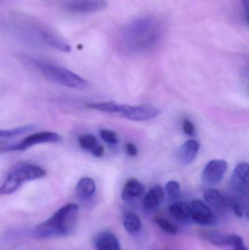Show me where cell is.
<instances>
[{
  "label": "cell",
  "mask_w": 249,
  "mask_h": 250,
  "mask_svg": "<svg viewBox=\"0 0 249 250\" xmlns=\"http://www.w3.org/2000/svg\"><path fill=\"white\" fill-rule=\"evenodd\" d=\"M163 27L154 16L136 18L127 23L122 30L124 43L130 49L144 50L157 43L162 37Z\"/></svg>",
  "instance_id": "obj_1"
},
{
  "label": "cell",
  "mask_w": 249,
  "mask_h": 250,
  "mask_svg": "<svg viewBox=\"0 0 249 250\" xmlns=\"http://www.w3.org/2000/svg\"><path fill=\"white\" fill-rule=\"evenodd\" d=\"M79 207L68 204L54 213L49 219L38 224L32 231L34 237L39 239L64 237L76 230Z\"/></svg>",
  "instance_id": "obj_2"
},
{
  "label": "cell",
  "mask_w": 249,
  "mask_h": 250,
  "mask_svg": "<svg viewBox=\"0 0 249 250\" xmlns=\"http://www.w3.org/2000/svg\"><path fill=\"white\" fill-rule=\"evenodd\" d=\"M35 64L44 77L58 84L75 89H85L89 86L87 81L62 66L38 61Z\"/></svg>",
  "instance_id": "obj_3"
},
{
  "label": "cell",
  "mask_w": 249,
  "mask_h": 250,
  "mask_svg": "<svg viewBox=\"0 0 249 250\" xmlns=\"http://www.w3.org/2000/svg\"><path fill=\"white\" fill-rule=\"evenodd\" d=\"M46 175L45 170L34 164L20 165L7 176L0 187V195H10L16 192L25 182L36 180Z\"/></svg>",
  "instance_id": "obj_4"
},
{
  "label": "cell",
  "mask_w": 249,
  "mask_h": 250,
  "mask_svg": "<svg viewBox=\"0 0 249 250\" xmlns=\"http://www.w3.org/2000/svg\"><path fill=\"white\" fill-rule=\"evenodd\" d=\"M231 189L244 204L246 214L248 215V200L249 189V164L242 163L235 167L231 177Z\"/></svg>",
  "instance_id": "obj_5"
},
{
  "label": "cell",
  "mask_w": 249,
  "mask_h": 250,
  "mask_svg": "<svg viewBox=\"0 0 249 250\" xmlns=\"http://www.w3.org/2000/svg\"><path fill=\"white\" fill-rule=\"evenodd\" d=\"M118 114L132 121L144 122L159 117L161 114V111L157 107L149 104L139 105L120 104Z\"/></svg>",
  "instance_id": "obj_6"
},
{
  "label": "cell",
  "mask_w": 249,
  "mask_h": 250,
  "mask_svg": "<svg viewBox=\"0 0 249 250\" xmlns=\"http://www.w3.org/2000/svg\"><path fill=\"white\" fill-rule=\"evenodd\" d=\"M62 141V137L53 132H40L32 134L18 144L7 146L1 148L2 151H24L33 146L46 143H58Z\"/></svg>",
  "instance_id": "obj_7"
},
{
  "label": "cell",
  "mask_w": 249,
  "mask_h": 250,
  "mask_svg": "<svg viewBox=\"0 0 249 250\" xmlns=\"http://www.w3.org/2000/svg\"><path fill=\"white\" fill-rule=\"evenodd\" d=\"M206 239L223 250H248L241 236L219 232L206 233Z\"/></svg>",
  "instance_id": "obj_8"
},
{
  "label": "cell",
  "mask_w": 249,
  "mask_h": 250,
  "mask_svg": "<svg viewBox=\"0 0 249 250\" xmlns=\"http://www.w3.org/2000/svg\"><path fill=\"white\" fill-rule=\"evenodd\" d=\"M228 167V163L225 160H213L209 162L202 174L203 182L209 186L217 185L223 179Z\"/></svg>",
  "instance_id": "obj_9"
},
{
  "label": "cell",
  "mask_w": 249,
  "mask_h": 250,
  "mask_svg": "<svg viewBox=\"0 0 249 250\" xmlns=\"http://www.w3.org/2000/svg\"><path fill=\"white\" fill-rule=\"evenodd\" d=\"M106 0H67L65 7L68 11L77 14H91L105 10Z\"/></svg>",
  "instance_id": "obj_10"
},
{
  "label": "cell",
  "mask_w": 249,
  "mask_h": 250,
  "mask_svg": "<svg viewBox=\"0 0 249 250\" xmlns=\"http://www.w3.org/2000/svg\"><path fill=\"white\" fill-rule=\"evenodd\" d=\"M191 220L201 226H211L216 222V217L211 208L203 201L194 200L190 204Z\"/></svg>",
  "instance_id": "obj_11"
},
{
  "label": "cell",
  "mask_w": 249,
  "mask_h": 250,
  "mask_svg": "<svg viewBox=\"0 0 249 250\" xmlns=\"http://www.w3.org/2000/svg\"><path fill=\"white\" fill-rule=\"evenodd\" d=\"M204 198L206 204L216 214H225L230 209L228 195L216 189H209L205 191Z\"/></svg>",
  "instance_id": "obj_12"
},
{
  "label": "cell",
  "mask_w": 249,
  "mask_h": 250,
  "mask_svg": "<svg viewBox=\"0 0 249 250\" xmlns=\"http://www.w3.org/2000/svg\"><path fill=\"white\" fill-rule=\"evenodd\" d=\"M200 149V144L195 140H190L184 143L177 152L176 159L181 166H189L197 157Z\"/></svg>",
  "instance_id": "obj_13"
},
{
  "label": "cell",
  "mask_w": 249,
  "mask_h": 250,
  "mask_svg": "<svg viewBox=\"0 0 249 250\" xmlns=\"http://www.w3.org/2000/svg\"><path fill=\"white\" fill-rule=\"evenodd\" d=\"M94 244L96 250H121L116 236L110 231L99 233L95 237Z\"/></svg>",
  "instance_id": "obj_14"
},
{
  "label": "cell",
  "mask_w": 249,
  "mask_h": 250,
  "mask_svg": "<svg viewBox=\"0 0 249 250\" xmlns=\"http://www.w3.org/2000/svg\"><path fill=\"white\" fill-rule=\"evenodd\" d=\"M165 199V192L159 185L152 188L143 198V207L147 211H153L157 208Z\"/></svg>",
  "instance_id": "obj_15"
},
{
  "label": "cell",
  "mask_w": 249,
  "mask_h": 250,
  "mask_svg": "<svg viewBox=\"0 0 249 250\" xmlns=\"http://www.w3.org/2000/svg\"><path fill=\"white\" fill-rule=\"evenodd\" d=\"M145 187L137 179L132 178L124 185L121 193V198L124 201H131L143 196Z\"/></svg>",
  "instance_id": "obj_16"
},
{
  "label": "cell",
  "mask_w": 249,
  "mask_h": 250,
  "mask_svg": "<svg viewBox=\"0 0 249 250\" xmlns=\"http://www.w3.org/2000/svg\"><path fill=\"white\" fill-rule=\"evenodd\" d=\"M96 185L93 179L89 177H83L77 182L76 192L80 201H88L95 195Z\"/></svg>",
  "instance_id": "obj_17"
},
{
  "label": "cell",
  "mask_w": 249,
  "mask_h": 250,
  "mask_svg": "<svg viewBox=\"0 0 249 250\" xmlns=\"http://www.w3.org/2000/svg\"><path fill=\"white\" fill-rule=\"evenodd\" d=\"M171 215L176 220L186 221L191 220V207L187 203L177 201L170 207Z\"/></svg>",
  "instance_id": "obj_18"
},
{
  "label": "cell",
  "mask_w": 249,
  "mask_h": 250,
  "mask_svg": "<svg viewBox=\"0 0 249 250\" xmlns=\"http://www.w3.org/2000/svg\"><path fill=\"white\" fill-rule=\"evenodd\" d=\"M123 225L128 233L135 234L142 229V223L140 217L134 212H127L123 217Z\"/></svg>",
  "instance_id": "obj_19"
},
{
  "label": "cell",
  "mask_w": 249,
  "mask_h": 250,
  "mask_svg": "<svg viewBox=\"0 0 249 250\" xmlns=\"http://www.w3.org/2000/svg\"><path fill=\"white\" fill-rule=\"evenodd\" d=\"M35 125H26V126H20L11 129H0V140L7 139V138H14L27 133L30 131L35 129Z\"/></svg>",
  "instance_id": "obj_20"
},
{
  "label": "cell",
  "mask_w": 249,
  "mask_h": 250,
  "mask_svg": "<svg viewBox=\"0 0 249 250\" xmlns=\"http://www.w3.org/2000/svg\"><path fill=\"white\" fill-rule=\"evenodd\" d=\"M119 104L115 102L99 103V104H89L87 105L91 109L96 110L106 114H118Z\"/></svg>",
  "instance_id": "obj_21"
},
{
  "label": "cell",
  "mask_w": 249,
  "mask_h": 250,
  "mask_svg": "<svg viewBox=\"0 0 249 250\" xmlns=\"http://www.w3.org/2000/svg\"><path fill=\"white\" fill-rule=\"evenodd\" d=\"M165 190L170 200L174 202L179 201L181 197V189L179 183L176 181H170L165 186Z\"/></svg>",
  "instance_id": "obj_22"
},
{
  "label": "cell",
  "mask_w": 249,
  "mask_h": 250,
  "mask_svg": "<svg viewBox=\"0 0 249 250\" xmlns=\"http://www.w3.org/2000/svg\"><path fill=\"white\" fill-rule=\"evenodd\" d=\"M78 142L83 149L90 151L97 145L96 138L92 135H81L78 138Z\"/></svg>",
  "instance_id": "obj_23"
},
{
  "label": "cell",
  "mask_w": 249,
  "mask_h": 250,
  "mask_svg": "<svg viewBox=\"0 0 249 250\" xmlns=\"http://www.w3.org/2000/svg\"><path fill=\"white\" fill-rule=\"evenodd\" d=\"M155 223L159 226L161 229H162L164 231L166 232L168 234L175 235L178 232V228L175 225L172 224L165 219H155Z\"/></svg>",
  "instance_id": "obj_24"
},
{
  "label": "cell",
  "mask_w": 249,
  "mask_h": 250,
  "mask_svg": "<svg viewBox=\"0 0 249 250\" xmlns=\"http://www.w3.org/2000/svg\"><path fill=\"white\" fill-rule=\"evenodd\" d=\"M100 136L107 144L110 145H115L118 143V138L116 134L114 131L110 129H102L100 131Z\"/></svg>",
  "instance_id": "obj_25"
},
{
  "label": "cell",
  "mask_w": 249,
  "mask_h": 250,
  "mask_svg": "<svg viewBox=\"0 0 249 250\" xmlns=\"http://www.w3.org/2000/svg\"><path fill=\"white\" fill-rule=\"evenodd\" d=\"M183 131L187 135L193 136L195 134V127L190 120H184L183 122Z\"/></svg>",
  "instance_id": "obj_26"
},
{
  "label": "cell",
  "mask_w": 249,
  "mask_h": 250,
  "mask_svg": "<svg viewBox=\"0 0 249 250\" xmlns=\"http://www.w3.org/2000/svg\"><path fill=\"white\" fill-rule=\"evenodd\" d=\"M125 147L127 154L130 157H136L138 154V150L134 144L129 143V144H126Z\"/></svg>",
  "instance_id": "obj_27"
},
{
  "label": "cell",
  "mask_w": 249,
  "mask_h": 250,
  "mask_svg": "<svg viewBox=\"0 0 249 250\" xmlns=\"http://www.w3.org/2000/svg\"><path fill=\"white\" fill-rule=\"evenodd\" d=\"M92 154L95 157H101L104 154V148L102 146L96 145L93 149L91 151Z\"/></svg>",
  "instance_id": "obj_28"
},
{
  "label": "cell",
  "mask_w": 249,
  "mask_h": 250,
  "mask_svg": "<svg viewBox=\"0 0 249 250\" xmlns=\"http://www.w3.org/2000/svg\"><path fill=\"white\" fill-rule=\"evenodd\" d=\"M241 5H242V10L244 12V17L246 20L248 21V7L249 0H241Z\"/></svg>",
  "instance_id": "obj_29"
}]
</instances>
